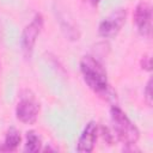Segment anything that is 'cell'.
<instances>
[{
	"label": "cell",
	"mask_w": 153,
	"mask_h": 153,
	"mask_svg": "<svg viewBox=\"0 0 153 153\" xmlns=\"http://www.w3.org/2000/svg\"><path fill=\"white\" fill-rule=\"evenodd\" d=\"M99 1H100V0H91V2H92L93 5H97V4L99 2Z\"/></svg>",
	"instance_id": "7c38bea8"
},
{
	"label": "cell",
	"mask_w": 153,
	"mask_h": 153,
	"mask_svg": "<svg viewBox=\"0 0 153 153\" xmlns=\"http://www.w3.org/2000/svg\"><path fill=\"white\" fill-rule=\"evenodd\" d=\"M80 72L86 85L97 94L106 96L109 92L108 74L103 63L91 55L82 56L80 61Z\"/></svg>",
	"instance_id": "6da1fadb"
},
{
	"label": "cell",
	"mask_w": 153,
	"mask_h": 153,
	"mask_svg": "<svg viewBox=\"0 0 153 153\" xmlns=\"http://www.w3.org/2000/svg\"><path fill=\"white\" fill-rule=\"evenodd\" d=\"M43 17L41 13H36L32 20L24 27L20 37V48L25 59H30L36 44V39L43 29Z\"/></svg>",
	"instance_id": "3957f363"
},
{
	"label": "cell",
	"mask_w": 153,
	"mask_h": 153,
	"mask_svg": "<svg viewBox=\"0 0 153 153\" xmlns=\"http://www.w3.org/2000/svg\"><path fill=\"white\" fill-rule=\"evenodd\" d=\"M22 141V136H20V131L14 128V127H11L7 131H6V135H5V141H4V148H5V152H8V151H16L17 147L19 146Z\"/></svg>",
	"instance_id": "ba28073f"
},
{
	"label": "cell",
	"mask_w": 153,
	"mask_h": 153,
	"mask_svg": "<svg viewBox=\"0 0 153 153\" xmlns=\"http://www.w3.org/2000/svg\"><path fill=\"white\" fill-rule=\"evenodd\" d=\"M99 135V126L96 121H90L85 128L82 129L78 143H76V151L82 153L92 152L94 148V145L97 142Z\"/></svg>",
	"instance_id": "52a82bcc"
},
{
	"label": "cell",
	"mask_w": 153,
	"mask_h": 153,
	"mask_svg": "<svg viewBox=\"0 0 153 153\" xmlns=\"http://www.w3.org/2000/svg\"><path fill=\"white\" fill-rule=\"evenodd\" d=\"M0 152H5V148H4V145H0Z\"/></svg>",
	"instance_id": "4fadbf2b"
},
{
	"label": "cell",
	"mask_w": 153,
	"mask_h": 153,
	"mask_svg": "<svg viewBox=\"0 0 153 153\" xmlns=\"http://www.w3.org/2000/svg\"><path fill=\"white\" fill-rule=\"evenodd\" d=\"M25 146H24V151L29 152V153H36L39 152L42 149V140L41 136L33 131V130H29L26 133V137H25Z\"/></svg>",
	"instance_id": "9c48e42d"
},
{
	"label": "cell",
	"mask_w": 153,
	"mask_h": 153,
	"mask_svg": "<svg viewBox=\"0 0 153 153\" xmlns=\"http://www.w3.org/2000/svg\"><path fill=\"white\" fill-rule=\"evenodd\" d=\"M39 105L33 97H22L16 106L17 118L25 124H33L37 121Z\"/></svg>",
	"instance_id": "8992f818"
},
{
	"label": "cell",
	"mask_w": 153,
	"mask_h": 153,
	"mask_svg": "<svg viewBox=\"0 0 153 153\" xmlns=\"http://www.w3.org/2000/svg\"><path fill=\"white\" fill-rule=\"evenodd\" d=\"M127 19L126 8L114 10L109 16H106L98 25V33L103 38H112L123 27Z\"/></svg>",
	"instance_id": "277c9868"
},
{
	"label": "cell",
	"mask_w": 153,
	"mask_h": 153,
	"mask_svg": "<svg viewBox=\"0 0 153 153\" xmlns=\"http://www.w3.org/2000/svg\"><path fill=\"white\" fill-rule=\"evenodd\" d=\"M134 23L139 33L149 37L152 32V7L147 1H140L134 10Z\"/></svg>",
	"instance_id": "5b68a950"
},
{
	"label": "cell",
	"mask_w": 153,
	"mask_h": 153,
	"mask_svg": "<svg viewBox=\"0 0 153 153\" xmlns=\"http://www.w3.org/2000/svg\"><path fill=\"white\" fill-rule=\"evenodd\" d=\"M110 118L117 140L126 147L135 146L139 141L140 131L127 114L117 105H112L110 108Z\"/></svg>",
	"instance_id": "7a4b0ae2"
},
{
	"label": "cell",
	"mask_w": 153,
	"mask_h": 153,
	"mask_svg": "<svg viewBox=\"0 0 153 153\" xmlns=\"http://www.w3.org/2000/svg\"><path fill=\"white\" fill-rule=\"evenodd\" d=\"M141 67H142V69L151 71V57L148 55L142 56V59H141Z\"/></svg>",
	"instance_id": "8fae6325"
},
{
	"label": "cell",
	"mask_w": 153,
	"mask_h": 153,
	"mask_svg": "<svg viewBox=\"0 0 153 153\" xmlns=\"http://www.w3.org/2000/svg\"><path fill=\"white\" fill-rule=\"evenodd\" d=\"M143 94H145L146 103L151 106V105H152V98H153V94H152V79H151V78L148 79V81H147V84H146Z\"/></svg>",
	"instance_id": "30bf717a"
}]
</instances>
